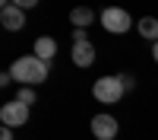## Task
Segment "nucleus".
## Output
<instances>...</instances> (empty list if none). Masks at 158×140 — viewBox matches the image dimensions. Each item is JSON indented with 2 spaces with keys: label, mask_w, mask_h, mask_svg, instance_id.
I'll list each match as a JSON object with an SVG mask.
<instances>
[{
  "label": "nucleus",
  "mask_w": 158,
  "mask_h": 140,
  "mask_svg": "<svg viewBox=\"0 0 158 140\" xmlns=\"http://www.w3.org/2000/svg\"><path fill=\"white\" fill-rule=\"evenodd\" d=\"M48 70H51V64L41 61V57H35V54H25V57H19V61H13V67H10L13 80L22 83V86H38V83H44V80H48Z\"/></svg>",
  "instance_id": "nucleus-1"
},
{
  "label": "nucleus",
  "mask_w": 158,
  "mask_h": 140,
  "mask_svg": "<svg viewBox=\"0 0 158 140\" xmlns=\"http://www.w3.org/2000/svg\"><path fill=\"white\" fill-rule=\"evenodd\" d=\"M127 93V86L120 76H101V80H95V86H92V96H95V102H101V105H114V102H120Z\"/></svg>",
  "instance_id": "nucleus-2"
},
{
  "label": "nucleus",
  "mask_w": 158,
  "mask_h": 140,
  "mask_svg": "<svg viewBox=\"0 0 158 140\" xmlns=\"http://www.w3.org/2000/svg\"><path fill=\"white\" fill-rule=\"evenodd\" d=\"M98 19H101V25H104V29H108L111 35H123L130 25H133L130 13H127V10H120V7H104Z\"/></svg>",
  "instance_id": "nucleus-3"
},
{
  "label": "nucleus",
  "mask_w": 158,
  "mask_h": 140,
  "mask_svg": "<svg viewBox=\"0 0 158 140\" xmlns=\"http://www.w3.org/2000/svg\"><path fill=\"white\" fill-rule=\"evenodd\" d=\"M25 121H29V105H22L19 99H13L0 108V124L3 127H22Z\"/></svg>",
  "instance_id": "nucleus-4"
},
{
  "label": "nucleus",
  "mask_w": 158,
  "mask_h": 140,
  "mask_svg": "<svg viewBox=\"0 0 158 140\" xmlns=\"http://www.w3.org/2000/svg\"><path fill=\"white\" fill-rule=\"evenodd\" d=\"M117 131H120V124H117L114 115L101 111V115H95V118H92V134H95V140H114Z\"/></svg>",
  "instance_id": "nucleus-5"
},
{
  "label": "nucleus",
  "mask_w": 158,
  "mask_h": 140,
  "mask_svg": "<svg viewBox=\"0 0 158 140\" xmlns=\"http://www.w3.org/2000/svg\"><path fill=\"white\" fill-rule=\"evenodd\" d=\"M0 25H3L6 32H19V29H25V10H19L16 3L3 7V10H0Z\"/></svg>",
  "instance_id": "nucleus-6"
},
{
  "label": "nucleus",
  "mask_w": 158,
  "mask_h": 140,
  "mask_svg": "<svg viewBox=\"0 0 158 140\" xmlns=\"http://www.w3.org/2000/svg\"><path fill=\"white\" fill-rule=\"evenodd\" d=\"M95 45L92 42H73V51H70V61L76 64V67H92L95 64Z\"/></svg>",
  "instance_id": "nucleus-7"
},
{
  "label": "nucleus",
  "mask_w": 158,
  "mask_h": 140,
  "mask_svg": "<svg viewBox=\"0 0 158 140\" xmlns=\"http://www.w3.org/2000/svg\"><path fill=\"white\" fill-rule=\"evenodd\" d=\"M54 54H57V42L51 35H41V38H35V57H41V61H54Z\"/></svg>",
  "instance_id": "nucleus-8"
},
{
  "label": "nucleus",
  "mask_w": 158,
  "mask_h": 140,
  "mask_svg": "<svg viewBox=\"0 0 158 140\" xmlns=\"http://www.w3.org/2000/svg\"><path fill=\"white\" fill-rule=\"evenodd\" d=\"M136 29H139V35L146 38V42H152V45L158 42V19H155V16H142V19L136 22Z\"/></svg>",
  "instance_id": "nucleus-9"
},
{
  "label": "nucleus",
  "mask_w": 158,
  "mask_h": 140,
  "mask_svg": "<svg viewBox=\"0 0 158 140\" xmlns=\"http://www.w3.org/2000/svg\"><path fill=\"white\" fill-rule=\"evenodd\" d=\"M70 22L76 25V29H85V25L95 22V10H89V7H76V10H70Z\"/></svg>",
  "instance_id": "nucleus-10"
},
{
  "label": "nucleus",
  "mask_w": 158,
  "mask_h": 140,
  "mask_svg": "<svg viewBox=\"0 0 158 140\" xmlns=\"http://www.w3.org/2000/svg\"><path fill=\"white\" fill-rule=\"evenodd\" d=\"M16 99L22 102V105H29V108H32L38 96H35V89H32V86H19V93H16Z\"/></svg>",
  "instance_id": "nucleus-11"
},
{
  "label": "nucleus",
  "mask_w": 158,
  "mask_h": 140,
  "mask_svg": "<svg viewBox=\"0 0 158 140\" xmlns=\"http://www.w3.org/2000/svg\"><path fill=\"white\" fill-rule=\"evenodd\" d=\"M19 10H32V7H38V0H13Z\"/></svg>",
  "instance_id": "nucleus-12"
},
{
  "label": "nucleus",
  "mask_w": 158,
  "mask_h": 140,
  "mask_svg": "<svg viewBox=\"0 0 158 140\" xmlns=\"http://www.w3.org/2000/svg\"><path fill=\"white\" fill-rule=\"evenodd\" d=\"M73 42H89V35H85V29H76V32H73Z\"/></svg>",
  "instance_id": "nucleus-13"
},
{
  "label": "nucleus",
  "mask_w": 158,
  "mask_h": 140,
  "mask_svg": "<svg viewBox=\"0 0 158 140\" xmlns=\"http://www.w3.org/2000/svg\"><path fill=\"white\" fill-rule=\"evenodd\" d=\"M10 83H13V73H10V70L0 73V86H10Z\"/></svg>",
  "instance_id": "nucleus-14"
},
{
  "label": "nucleus",
  "mask_w": 158,
  "mask_h": 140,
  "mask_svg": "<svg viewBox=\"0 0 158 140\" xmlns=\"http://www.w3.org/2000/svg\"><path fill=\"white\" fill-rule=\"evenodd\" d=\"M0 140H13V127H0Z\"/></svg>",
  "instance_id": "nucleus-15"
},
{
  "label": "nucleus",
  "mask_w": 158,
  "mask_h": 140,
  "mask_svg": "<svg viewBox=\"0 0 158 140\" xmlns=\"http://www.w3.org/2000/svg\"><path fill=\"white\" fill-rule=\"evenodd\" d=\"M152 57H155V64H158V42L152 45Z\"/></svg>",
  "instance_id": "nucleus-16"
}]
</instances>
